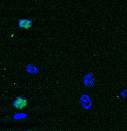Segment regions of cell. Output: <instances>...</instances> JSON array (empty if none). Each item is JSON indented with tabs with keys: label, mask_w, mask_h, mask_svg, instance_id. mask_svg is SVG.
Here are the masks:
<instances>
[{
	"label": "cell",
	"mask_w": 127,
	"mask_h": 131,
	"mask_svg": "<svg viewBox=\"0 0 127 131\" xmlns=\"http://www.w3.org/2000/svg\"><path fill=\"white\" fill-rule=\"evenodd\" d=\"M32 25V20L30 19H20L18 21V26L20 28L28 30Z\"/></svg>",
	"instance_id": "2"
},
{
	"label": "cell",
	"mask_w": 127,
	"mask_h": 131,
	"mask_svg": "<svg viewBox=\"0 0 127 131\" xmlns=\"http://www.w3.org/2000/svg\"><path fill=\"white\" fill-rule=\"evenodd\" d=\"M27 71L28 72H30V73H37L38 69L36 67H34L33 65L29 64L28 66H27Z\"/></svg>",
	"instance_id": "3"
},
{
	"label": "cell",
	"mask_w": 127,
	"mask_h": 131,
	"mask_svg": "<svg viewBox=\"0 0 127 131\" xmlns=\"http://www.w3.org/2000/svg\"><path fill=\"white\" fill-rule=\"evenodd\" d=\"M27 131H31V130H27Z\"/></svg>",
	"instance_id": "4"
},
{
	"label": "cell",
	"mask_w": 127,
	"mask_h": 131,
	"mask_svg": "<svg viewBox=\"0 0 127 131\" xmlns=\"http://www.w3.org/2000/svg\"><path fill=\"white\" fill-rule=\"evenodd\" d=\"M28 105V100L22 97H17L13 102V106L16 109L22 110L26 108Z\"/></svg>",
	"instance_id": "1"
}]
</instances>
